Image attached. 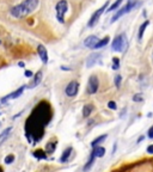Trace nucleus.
I'll return each mask as SVG.
<instances>
[{"mask_svg": "<svg viewBox=\"0 0 153 172\" xmlns=\"http://www.w3.org/2000/svg\"><path fill=\"white\" fill-rule=\"evenodd\" d=\"M95 155H90V159H89V161H88V164L85 165V167H84V171H88V170H90L91 167H92V165H94V163H95Z\"/></svg>", "mask_w": 153, "mask_h": 172, "instance_id": "nucleus-22", "label": "nucleus"}, {"mask_svg": "<svg viewBox=\"0 0 153 172\" xmlns=\"http://www.w3.org/2000/svg\"><path fill=\"white\" fill-rule=\"evenodd\" d=\"M55 11H56V18L60 23H65V16L68 11V3L66 0H60L57 1L55 6Z\"/></svg>", "mask_w": 153, "mask_h": 172, "instance_id": "nucleus-4", "label": "nucleus"}, {"mask_svg": "<svg viewBox=\"0 0 153 172\" xmlns=\"http://www.w3.org/2000/svg\"><path fill=\"white\" fill-rule=\"evenodd\" d=\"M24 90H25V86H21V87L17 89L15 92H12V93H10L9 96H6L5 98H3V99H1V102H3V103H6L7 101H10V99L18 98L19 96H22V93L24 92Z\"/></svg>", "mask_w": 153, "mask_h": 172, "instance_id": "nucleus-9", "label": "nucleus"}, {"mask_svg": "<svg viewBox=\"0 0 153 172\" xmlns=\"http://www.w3.org/2000/svg\"><path fill=\"white\" fill-rule=\"evenodd\" d=\"M101 60V54H98V53H95V54H91L88 60H86V67H92V66H95L97 62H99Z\"/></svg>", "mask_w": 153, "mask_h": 172, "instance_id": "nucleus-10", "label": "nucleus"}, {"mask_svg": "<svg viewBox=\"0 0 153 172\" xmlns=\"http://www.w3.org/2000/svg\"><path fill=\"white\" fill-rule=\"evenodd\" d=\"M91 154L95 155L96 158H102V157H104V154H105V148H104V147H101V146L94 147V151H92Z\"/></svg>", "mask_w": 153, "mask_h": 172, "instance_id": "nucleus-13", "label": "nucleus"}, {"mask_svg": "<svg viewBox=\"0 0 153 172\" xmlns=\"http://www.w3.org/2000/svg\"><path fill=\"white\" fill-rule=\"evenodd\" d=\"M147 135H148V137H150V139H153V125H152V127L148 129Z\"/></svg>", "mask_w": 153, "mask_h": 172, "instance_id": "nucleus-30", "label": "nucleus"}, {"mask_svg": "<svg viewBox=\"0 0 153 172\" xmlns=\"http://www.w3.org/2000/svg\"><path fill=\"white\" fill-rule=\"evenodd\" d=\"M138 4V0H128V3L126 4L121 9V10H118L117 11V13L116 15L112 17V19H111V23H114V22H116L117 19L120 18V17H122L123 15H126V13H128V12H130L135 7V5Z\"/></svg>", "mask_w": 153, "mask_h": 172, "instance_id": "nucleus-5", "label": "nucleus"}, {"mask_svg": "<svg viewBox=\"0 0 153 172\" xmlns=\"http://www.w3.org/2000/svg\"><path fill=\"white\" fill-rule=\"evenodd\" d=\"M105 9H108V3H105L101 9H98L94 15L91 16V18H90V21H89V23H88V25L90 26V28H92V26H95L96 24H97V22L99 21V18H101V16L103 15V12H104V10Z\"/></svg>", "mask_w": 153, "mask_h": 172, "instance_id": "nucleus-7", "label": "nucleus"}, {"mask_svg": "<svg viewBox=\"0 0 153 172\" xmlns=\"http://www.w3.org/2000/svg\"><path fill=\"white\" fill-rule=\"evenodd\" d=\"M55 147H56L55 142H48L47 143V148H45V152H47L48 154H50V153H53V152L55 151Z\"/></svg>", "mask_w": 153, "mask_h": 172, "instance_id": "nucleus-23", "label": "nucleus"}, {"mask_svg": "<svg viewBox=\"0 0 153 172\" xmlns=\"http://www.w3.org/2000/svg\"><path fill=\"white\" fill-rule=\"evenodd\" d=\"M123 3V0H116V1L114 3V4H111L109 7H108V10H105V12H110V11H115L120 5H121Z\"/></svg>", "mask_w": 153, "mask_h": 172, "instance_id": "nucleus-21", "label": "nucleus"}, {"mask_svg": "<svg viewBox=\"0 0 153 172\" xmlns=\"http://www.w3.org/2000/svg\"><path fill=\"white\" fill-rule=\"evenodd\" d=\"M147 153H150V154H153V145H150V146L147 147Z\"/></svg>", "mask_w": 153, "mask_h": 172, "instance_id": "nucleus-31", "label": "nucleus"}, {"mask_svg": "<svg viewBox=\"0 0 153 172\" xmlns=\"http://www.w3.org/2000/svg\"><path fill=\"white\" fill-rule=\"evenodd\" d=\"M12 130V128L11 127H9V128H6L4 131H3V133H1V135H0V139H4L5 136H7L9 135V133H10V131Z\"/></svg>", "mask_w": 153, "mask_h": 172, "instance_id": "nucleus-27", "label": "nucleus"}, {"mask_svg": "<svg viewBox=\"0 0 153 172\" xmlns=\"http://www.w3.org/2000/svg\"><path fill=\"white\" fill-rule=\"evenodd\" d=\"M25 77L31 78V77H34V74H32V72H31V71H25Z\"/></svg>", "mask_w": 153, "mask_h": 172, "instance_id": "nucleus-32", "label": "nucleus"}, {"mask_svg": "<svg viewBox=\"0 0 153 172\" xmlns=\"http://www.w3.org/2000/svg\"><path fill=\"white\" fill-rule=\"evenodd\" d=\"M133 101H134V102H142L141 95H135L134 97H133Z\"/></svg>", "mask_w": 153, "mask_h": 172, "instance_id": "nucleus-29", "label": "nucleus"}, {"mask_svg": "<svg viewBox=\"0 0 153 172\" xmlns=\"http://www.w3.org/2000/svg\"><path fill=\"white\" fill-rule=\"evenodd\" d=\"M92 111H94V107H92L91 104L84 105V108H83V116H84V117H89V116L91 115Z\"/></svg>", "mask_w": 153, "mask_h": 172, "instance_id": "nucleus-17", "label": "nucleus"}, {"mask_svg": "<svg viewBox=\"0 0 153 172\" xmlns=\"http://www.w3.org/2000/svg\"><path fill=\"white\" fill-rule=\"evenodd\" d=\"M150 25V21H145L141 25H140V28H139V32H138V38H139V41L142 38V36H144V32H145V30H146V28Z\"/></svg>", "mask_w": 153, "mask_h": 172, "instance_id": "nucleus-16", "label": "nucleus"}, {"mask_svg": "<svg viewBox=\"0 0 153 172\" xmlns=\"http://www.w3.org/2000/svg\"><path fill=\"white\" fill-rule=\"evenodd\" d=\"M0 172H3V170H1V167H0Z\"/></svg>", "mask_w": 153, "mask_h": 172, "instance_id": "nucleus-34", "label": "nucleus"}, {"mask_svg": "<svg viewBox=\"0 0 153 172\" xmlns=\"http://www.w3.org/2000/svg\"><path fill=\"white\" fill-rule=\"evenodd\" d=\"M108 108H109V109H112V110H116V109H117V105H116L115 102L111 101V102L108 103Z\"/></svg>", "mask_w": 153, "mask_h": 172, "instance_id": "nucleus-28", "label": "nucleus"}, {"mask_svg": "<svg viewBox=\"0 0 153 172\" xmlns=\"http://www.w3.org/2000/svg\"><path fill=\"white\" fill-rule=\"evenodd\" d=\"M108 42H109V37H108V36H106V37H104L103 39H99V41H98V43L96 44L95 49H99V48H103V47H105V45L108 44Z\"/></svg>", "mask_w": 153, "mask_h": 172, "instance_id": "nucleus-19", "label": "nucleus"}, {"mask_svg": "<svg viewBox=\"0 0 153 172\" xmlns=\"http://www.w3.org/2000/svg\"><path fill=\"white\" fill-rule=\"evenodd\" d=\"M37 53L39 57H41V60L43 63H47L48 62V53H47V49H45L43 45H38L37 47Z\"/></svg>", "mask_w": 153, "mask_h": 172, "instance_id": "nucleus-12", "label": "nucleus"}, {"mask_svg": "<svg viewBox=\"0 0 153 172\" xmlns=\"http://www.w3.org/2000/svg\"><path fill=\"white\" fill-rule=\"evenodd\" d=\"M78 90H79V84L74 80H72L66 86L65 92H66V95H67V97H74L78 93Z\"/></svg>", "mask_w": 153, "mask_h": 172, "instance_id": "nucleus-8", "label": "nucleus"}, {"mask_svg": "<svg viewBox=\"0 0 153 172\" xmlns=\"http://www.w3.org/2000/svg\"><path fill=\"white\" fill-rule=\"evenodd\" d=\"M121 83H122V77L120 75V74L115 75V85H116V87H117V89H120V86H121Z\"/></svg>", "mask_w": 153, "mask_h": 172, "instance_id": "nucleus-26", "label": "nucleus"}, {"mask_svg": "<svg viewBox=\"0 0 153 172\" xmlns=\"http://www.w3.org/2000/svg\"><path fill=\"white\" fill-rule=\"evenodd\" d=\"M71 153H72V147L66 148V149L63 151L61 158H60V163H66V161H67V160L69 159V157H71Z\"/></svg>", "mask_w": 153, "mask_h": 172, "instance_id": "nucleus-15", "label": "nucleus"}, {"mask_svg": "<svg viewBox=\"0 0 153 172\" xmlns=\"http://www.w3.org/2000/svg\"><path fill=\"white\" fill-rule=\"evenodd\" d=\"M45 153H47V152H44L43 149H37L34 152V157H36L37 159H45V158H47Z\"/></svg>", "mask_w": 153, "mask_h": 172, "instance_id": "nucleus-20", "label": "nucleus"}, {"mask_svg": "<svg viewBox=\"0 0 153 172\" xmlns=\"http://www.w3.org/2000/svg\"><path fill=\"white\" fill-rule=\"evenodd\" d=\"M18 66H19V67H24L25 63H24V62H19V63H18Z\"/></svg>", "mask_w": 153, "mask_h": 172, "instance_id": "nucleus-33", "label": "nucleus"}, {"mask_svg": "<svg viewBox=\"0 0 153 172\" xmlns=\"http://www.w3.org/2000/svg\"><path fill=\"white\" fill-rule=\"evenodd\" d=\"M42 75H43V73H42V71H38L37 73L34 75V80H32V83L30 84V87H36V86L41 83V80H42Z\"/></svg>", "mask_w": 153, "mask_h": 172, "instance_id": "nucleus-14", "label": "nucleus"}, {"mask_svg": "<svg viewBox=\"0 0 153 172\" xmlns=\"http://www.w3.org/2000/svg\"><path fill=\"white\" fill-rule=\"evenodd\" d=\"M98 41H99V38H98L97 36H95V35H91V36H89L88 38L85 39L84 44H85V45H86V47H88V48L95 49V47H96V44L98 43Z\"/></svg>", "mask_w": 153, "mask_h": 172, "instance_id": "nucleus-11", "label": "nucleus"}, {"mask_svg": "<svg viewBox=\"0 0 153 172\" xmlns=\"http://www.w3.org/2000/svg\"><path fill=\"white\" fill-rule=\"evenodd\" d=\"M4 161H5V164H7V165L12 164L13 161H15V155H13V154H10V155H7V157H5Z\"/></svg>", "mask_w": 153, "mask_h": 172, "instance_id": "nucleus-24", "label": "nucleus"}, {"mask_svg": "<svg viewBox=\"0 0 153 172\" xmlns=\"http://www.w3.org/2000/svg\"><path fill=\"white\" fill-rule=\"evenodd\" d=\"M106 139V134H104V135H102V136H98V137H96L94 141L91 142V147H97V146H99L104 140Z\"/></svg>", "mask_w": 153, "mask_h": 172, "instance_id": "nucleus-18", "label": "nucleus"}, {"mask_svg": "<svg viewBox=\"0 0 153 172\" xmlns=\"http://www.w3.org/2000/svg\"><path fill=\"white\" fill-rule=\"evenodd\" d=\"M98 87H99L98 78L96 75H91L89 78V81H88V87H86V92H88V95H95L96 92L98 91Z\"/></svg>", "mask_w": 153, "mask_h": 172, "instance_id": "nucleus-6", "label": "nucleus"}, {"mask_svg": "<svg viewBox=\"0 0 153 172\" xmlns=\"http://www.w3.org/2000/svg\"><path fill=\"white\" fill-rule=\"evenodd\" d=\"M38 6V0H24L23 3L16 5L11 10L12 17L17 19H22L26 16H29L31 12H34Z\"/></svg>", "mask_w": 153, "mask_h": 172, "instance_id": "nucleus-2", "label": "nucleus"}, {"mask_svg": "<svg viewBox=\"0 0 153 172\" xmlns=\"http://www.w3.org/2000/svg\"><path fill=\"white\" fill-rule=\"evenodd\" d=\"M0 44H1V41H0Z\"/></svg>", "mask_w": 153, "mask_h": 172, "instance_id": "nucleus-35", "label": "nucleus"}, {"mask_svg": "<svg viewBox=\"0 0 153 172\" xmlns=\"http://www.w3.org/2000/svg\"><path fill=\"white\" fill-rule=\"evenodd\" d=\"M50 118H51V111L49 108V104L45 102L38 103L35 110H32L28 121H26L25 130L29 140L30 137H32L34 141H37L42 137L44 127L49 123Z\"/></svg>", "mask_w": 153, "mask_h": 172, "instance_id": "nucleus-1", "label": "nucleus"}, {"mask_svg": "<svg viewBox=\"0 0 153 172\" xmlns=\"http://www.w3.org/2000/svg\"><path fill=\"white\" fill-rule=\"evenodd\" d=\"M127 36H126V34H121V35H117L115 38H114V41H112L111 43V48L112 50H115V51H124L126 48H127Z\"/></svg>", "mask_w": 153, "mask_h": 172, "instance_id": "nucleus-3", "label": "nucleus"}, {"mask_svg": "<svg viewBox=\"0 0 153 172\" xmlns=\"http://www.w3.org/2000/svg\"><path fill=\"white\" fill-rule=\"evenodd\" d=\"M112 63H114V65H112V69H118L120 68V59L118 57H114V59H112Z\"/></svg>", "mask_w": 153, "mask_h": 172, "instance_id": "nucleus-25", "label": "nucleus"}]
</instances>
